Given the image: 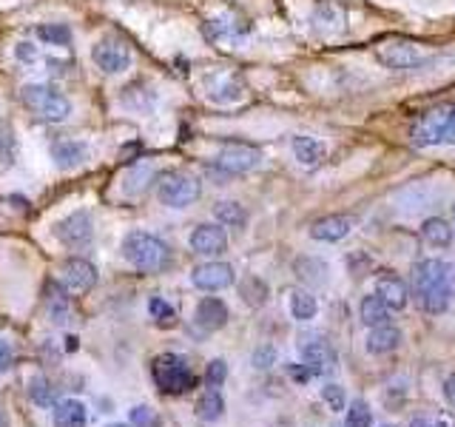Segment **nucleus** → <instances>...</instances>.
Returning <instances> with one entry per match:
<instances>
[{
  "instance_id": "f257e3e1",
  "label": "nucleus",
  "mask_w": 455,
  "mask_h": 427,
  "mask_svg": "<svg viewBox=\"0 0 455 427\" xmlns=\"http://www.w3.org/2000/svg\"><path fill=\"white\" fill-rule=\"evenodd\" d=\"M413 293L419 296V305L427 313H444L453 299L450 285V268L441 259H421L413 265Z\"/></svg>"
},
{
  "instance_id": "f03ea898",
  "label": "nucleus",
  "mask_w": 455,
  "mask_h": 427,
  "mask_svg": "<svg viewBox=\"0 0 455 427\" xmlns=\"http://www.w3.org/2000/svg\"><path fill=\"white\" fill-rule=\"evenodd\" d=\"M123 256L137 268V271H163L168 262H171V248L154 236V233H145V231H131L126 239H123Z\"/></svg>"
},
{
  "instance_id": "7ed1b4c3",
  "label": "nucleus",
  "mask_w": 455,
  "mask_h": 427,
  "mask_svg": "<svg viewBox=\"0 0 455 427\" xmlns=\"http://www.w3.org/2000/svg\"><path fill=\"white\" fill-rule=\"evenodd\" d=\"M20 100L29 111H34L40 120L46 123H63L68 120L71 114V103L51 86H43V83H29L20 89Z\"/></svg>"
},
{
  "instance_id": "20e7f679",
  "label": "nucleus",
  "mask_w": 455,
  "mask_h": 427,
  "mask_svg": "<svg viewBox=\"0 0 455 427\" xmlns=\"http://www.w3.org/2000/svg\"><path fill=\"white\" fill-rule=\"evenodd\" d=\"M424 57H427L424 46L416 40H407V37H387V40L376 43V60L387 69H396V71L416 69L424 63Z\"/></svg>"
},
{
  "instance_id": "39448f33",
  "label": "nucleus",
  "mask_w": 455,
  "mask_h": 427,
  "mask_svg": "<svg viewBox=\"0 0 455 427\" xmlns=\"http://www.w3.org/2000/svg\"><path fill=\"white\" fill-rule=\"evenodd\" d=\"M154 382L165 391V393H183L194 388V373L188 368V362L177 353H163L154 362Z\"/></svg>"
},
{
  "instance_id": "423d86ee",
  "label": "nucleus",
  "mask_w": 455,
  "mask_h": 427,
  "mask_svg": "<svg viewBox=\"0 0 455 427\" xmlns=\"http://www.w3.org/2000/svg\"><path fill=\"white\" fill-rule=\"evenodd\" d=\"M200 180L191 177V174H180V171H171V174H163L160 177V200L168 206V209H185L191 203L200 200Z\"/></svg>"
},
{
  "instance_id": "0eeeda50",
  "label": "nucleus",
  "mask_w": 455,
  "mask_h": 427,
  "mask_svg": "<svg viewBox=\"0 0 455 427\" xmlns=\"http://www.w3.org/2000/svg\"><path fill=\"white\" fill-rule=\"evenodd\" d=\"M450 111H453V106H439V109L424 111V114L413 123V129H410L413 143H416V146H424V149H430V146H444Z\"/></svg>"
},
{
  "instance_id": "6e6552de",
  "label": "nucleus",
  "mask_w": 455,
  "mask_h": 427,
  "mask_svg": "<svg viewBox=\"0 0 455 427\" xmlns=\"http://www.w3.org/2000/svg\"><path fill=\"white\" fill-rule=\"evenodd\" d=\"M91 60L97 63V69H103L106 74H123L131 69V49L117 40V37H103L94 43L91 49Z\"/></svg>"
},
{
  "instance_id": "1a4fd4ad",
  "label": "nucleus",
  "mask_w": 455,
  "mask_h": 427,
  "mask_svg": "<svg viewBox=\"0 0 455 427\" xmlns=\"http://www.w3.org/2000/svg\"><path fill=\"white\" fill-rule=\"evenodd\" d=\"M259 163H262V151L256 146H247V143H225L220 157H217V166L225 174H247Z\"/></svg>"
},
{
  "instance_id": "9d476101",
  "label": "nucleus",
  "mask_w": 455,
  "mask_h": 427,
  "mask_svg": "<svg viewBox=\"0 0 455 427\" xmlns=\"http://www.w3.org/2000/svg\"><path fill=\"white\" fill-rule=\"evenodd\" d=\"M54 236L68 245V248H80V245H88L91 236H94V222H91V214L88 211H74L68 214L66 219H60L54 225Z\"/></svg>"
},
{
  "instance_id": "9b49d317",
  "label": "nucleus",
  "mask_w": 455,
  "mask_h": 427,
  "mask_svg": "<svg viewBox=\"0 0 455 427\" xmlns=\"http://www.w3.org/2000/svg\"><path fill=\"white\" fill-rule=\"evenodd\" d=\"M299 351H302V365L310 371V376H327L336 368V353L324 339L302 342Z\"/></svg>"
},
{
  "instance_id": "f8f14e48",
  "label": "nucleus",
  "mask_w": 455,
  "mask_h": 427,
  "mask_svg": "<svg viewBox=\"0 0 455 427\" xmlns=\"http://www.w3.org/2000/svg\"><path fill=\"white\" fill-rule=\"evenodd\" d=\"M97 285V268L88 259H66L63 265V288L68 293H86Z\"/></svg>"
},
{
  "instance_id": "ddd939ff",
  "label": "nucleus",
  "mask_w": 455,
  "mask_h": 427,
  "mask_svg": "<svg viewBox=\"0 0 455 427\" xmlns=\"http://www.w3.org/2000/svg\"><path fill=\"white\" fill-rule=\"evenodd\" d=\"M191 282L200 291H223V288L233 285V268L225 265V262H205V265L194 268Z\"/></svg>"
},
{
  "instance_id": "4468645a",
  "label": "nucleus",
  "mask_w": 455,
  "mask_h": 427,
  "mask_svg": "<svg viewBox=\"0 0 455 427\" xmlns=\"http://www.w3.org/2000/svg\"><path fill=\"white\" fill-rule=\"evenodd\" d=\"M191 248L203 256H217L228 248V233L220 225H197L191 233Z\"/></svg>"
},
{
  "instance_id": "2eb2a0df",
  "label": "nucleus",
  "mask_w": 455,
  "mask_h": 427,
  "mask_svg": "<svg viewBox=\"0 0 455 427\" xmlns=\"http://www.w3.org/2000/svg\"><path fill=\"white\" fill-rule=\"evenodd\" d=\"M376 293L382 296V302H384L390 311H402V308L407 305V296H410L404 279L396 276V273H390V271L379 273V279H376Z\"/></svg>"
},
{
  "instance_id": "dca6fc26",
  "label": "nucleus",
  "mask_w": 455,
  "mask_h": 427,
  "mask_svg": "<svg viewBox=\"0 0 455 427\" xmlns=\"http://www.w3.org/2000/svg\"><path fill=\"white\" fill-rule=\"evenodd\" d=\"M350 231H353V219L344 216V214H330V216H324V219L310 225V236L319 239V242H339Z\"/></svg>"
},
{
  "instance_id": "f3484780",
  "label": "nucleus",
  "mask_w": 455,
  "mask_h": 427,
  "mask_svg": "<svg viewBox=\"0 0 455 427\" xmlns=\"http://www.w3.org/2000/svg\"><path fill=\"white\" fill-rule=\"evenodd\" d=\"M197 325L205 331V333H214L220 328H225L228 322V305L217 296H205L200 305H197Z\"/></svg>"
},
{
  "instance_id": "a211bd4d",
  "label": "nucleus",
  "mask_w": 455,
  "mask_h": 427,
  "mask_svg": "<svg viewBox=\"0 0 455 427\" xmlns=\"http://www.w3.org/2000/svg\"><path fill=\"white\" fill-rule=\"evenodd\" d=\"M51 157H54L57 169H77L88 157V146L80 140H57L51 146Z\"/></svg>"
},
{
  "instance_id": "6ab92c4d",
  "label": "nucleus",
  "mask_w": 455,
  "mask_h": 427,
  "mask_svg": "<svg viewBox=\"0 0 455 427\" xmlns=\"http://www.w3.org/2000/svg\"><path fill=\"white\" fill-rule=\"evenodd\" d=\"M46 308H48V316L54 325H66L68 316H71V299H68V291L60 288L57 282H51L46 288Z\"/></svg>"
},
{
  "instance_id": "aec40b11",
  "label": "nucleus",
  "mask_w": 455,
  "mask_h": 427,
  "mask_svg": "<svg viewBox=\"0 0 455 427\" xmlns=\"http://www.w3.org/2000/svg\"><path fill=\"white\" fill-rule=\"evenodd\" d=\"M399 342H402V331L384 322V325L370 328L367 351H370V353H390V351H396V348H399Z\"/></svg>"
},
{
  "instance_id": "412c9836",
  "label": "nucleus",
  "mask_w": 455,
  "mask_h": 427,
  "mask_svg": "<svg viewBox=\"0 0 455 427\" xmlns=\"http://www.w3.org/2000/svg\"><path fill=\"white\" fill-rule=\"evenodd\" d=\"M293 157L305 169H316L324 160V146L316 137H293Z\"/></svg>"
},
{
  "instance_id": "4be33fe9",
  "label": "nucleus",
  "mask_w": 455,
  "mask_h": 427,
  "mask_svg": "<svg viewBox=\"0 0 455 427\" xmlns=\"http://www.w3.org/2000/svg\"><path fill=\"white\" fill-rule=\"evenodd\" d=\"M208 97L214 103H233L242 97V86L233 74H217L211 83H208Z\"/></svg>"
},
{
  "instance_id": "5701e85b",
  "label": "nucleus",
  "mask_w": 455,
  "mask_h": 427,
  "mask_svg": "<svg viewBox=\"0 0 455 427\" xmlns=\"http://www.w3.org/2000/svg\"><path fill=\"white\" fill-rule=\"evenodd\" d=\"M421 236H424V242H430L433 248H447V245L453 242V225H450L447 219H441V216H430V219H424V225H421Z\"/></svg>"
},
{
  "instance_id": "b1692460",
  "label": "nucleus",
  "mask_w": 455,
  "mask_h": 427,
  "mask_svg": "<svg viewBox=\"0 0 455 427\" xmlns=\"http://www.w3.org/2000/svg\"><path fill=\"white\" fill-rule=\"evenodd\" d=\"M296 276L302 282H307L310 288H322L327 282V265L316 256H302V259H296Z\"/></svg>"
},
{
  "instance_id": "393cba45",
  "label": "nucleus",
  "mask_w": 455,
  "mask_h": 427,
  "mask_svg": "<svg viewBox=\"0 0 455 427\" xmlns=\"http://www.w3.org/2000/svg\"><path fill=\"white\" fill-rule=\"evenodd\" d=\"M54 425L57 427H86V405L83 402H60L54 408Z\"/></svg>"
},
{
  "instance_id": "a878e982",
  "label": "nucleus",
  "mask_w": 455,
  "mask_h": 427,
  "mask_svg": "<svg viewBox=\"0 0 455 427\" xmlns=\"http://www.w3.org/2000/svg\"><path fill=\"white\" fill-rule=\"evenodd\" d=\"M316 311H319V302H316V296L310 291H299V288L290 291V313H293V319L310 322L316 316Z\"/></svg>"
},
{
  "instance_id": "bb28decb",
  "label": "nucleus",
  "mask_w": 455,
  "mask_h": 427,
  "mask_svg": "<svg viewBox=\"0 0 455 427\" xmlns=\"http://www.w3.org/2000/svg\"><path fill=\"white\" fill-rule=\"evenodd\" d=\"M387 319H390V308L382 302V296H379V293L364 296V299H362V322H364L367 328L384 325Z\"/></svg>"
},
{
  "instance_id": "cd10ccee",
  "label": "nucleus",
  "mask_w": 455,
  "mask_h": 427,
  "mask_svg": "<svg viewBox=\"0 0 455 427\" xmlns=\"http://www.w3.org/2000/svg\"><path fill=\"white\" fill-rule=\"evenodd\" d=\"M223 411H225V402H223L220 391H217V388H208V391L203 393V399H200V419L217 422V419L223 416Z\"/></svg>"
},
{
  "instance_id": "c85d7f7f",
  "label": "nucleus",
  "mask_w": 455,
  "mask_h": 427,
  "mask_svg": "<svg viewBox=\"0 0 455 427\" xmlns=\"http://www.w3.org/2000/svg\"><path fill=\"white\" fill-rule=\"evenodd\" d=\"M37 37H40L46 46H68L71 29L63 26V23H43V26H37Z\"/></svg>"
},
{
  "instance_id": "c756f323",
  "label": "nucleus",
  "mask_w": 455,
  "mask_h": 427,
  "mask_svg": "<svg viewBox=\"0 0 455 427\" xmlns=\"http://www.w3.org/2000/svg\"><path fill=\"white\" fill-rule=\"evenodd\" d=\"M214 214H217V219L225 225V228H242L245 222H247V214H245V209L239 206V203H217V209H214Z\"/></svg>"
},
{
  "instance_id": "7c9ffc66",
  "label": "nucleus",
  "mask_w": 455,
  "mask_h": 427,
  "mask_svg": "<svg viewBox=\"0 0 455 427\" xmlns=\"http://www.w3.org/2000/svg\"><path fill=\"white\" fill-rule=\"evenodd\" d=\"M17 157V140H14V131L9 123L0 120V169H9Z\"/></svg>"
},
{
  "instance_id": "2f4dec72",
  "label": "nucleus",
  "mask_w": 455,
  "mask_h": 427,
  "mask_svg": "<svg viewBox=\"0 0 455 427\" xmlns=\"http://www.w3.org/2000/svg\"><path fill=\"white\" fill-rule=\"evenodd\" d=\"M242 296H245V302L247 305H253V308H259L265 299H267V285L259 279V276H247L245 282H242Z\"/></svg>"
},
{
  "instance_id": "473e14b6",
  "label": "nucleus",
  "mask_w": 455,
  "mask_h": 427,
  "mask_svg": "<svg viewBox=\"0 0 455 427\" xmlns=\"http://www.w3.org/2000/svg\"><path fill=\"white\" fill-rule=\"evenodd\" d=\"M29 399H31L34 405L51 408V402H54V391H51V385H48L43 376H34V379L29 382Z\"/></svg>"
},
{
  "instance_id": "72a5a7b5",
  "label": "nucleus",
  "mask_w": 455,
  "mask_h": 427,
  "mask_svg": "<svg viewBox=\"0 0 455 427\" xmlns=\"http://www.w3.org/2000/svg\"><path fill=\"white\" fill-rule=\"evenodd\" d=\"M373 425V416H370V408H367V402H353V408L347 411V422L344 427H370Z\"/></svg>"
},
{
  "instance_id": "f704fd0d",
  "label": "nucleus",
  "mask_w": 455,
  "mask_h": 427,
  "mask_svg": "<svg viewBox=\"0 0 455 427\" xmlns=\"http://www.w3.org/2000/svg\"><path fill=\"white\" fill-rule=\"evenodd\" d=\"M151 177H154V169H151V166H137V169L128 174V180H126V183H128V186H126V191H128V194H137L140 189H145V186H148V180H151Z\"/></svg>"
},
{
  "instance_id": "c9c22d12",
  "label": "nucleus",
  "mask_w": 455,
  "mask_h": 427,
  "mask_svg": "<svg viewBox=\"0 0 455 427\" xmlns=\"http://www.w3.org/2000/svg\"><path fill=\"white\" fill-rule=\"evenodd\" d=\"M148 311H151V316L160 322V325H171L174 319H177V313H174V308L163 299V296H154L151 302H148Z\"/></svg>"
},
{
  "instance_id": "e433bc0d",
  "label": "nucleus",
  "mask_w": 455,
  "mask_h": 427,
  "mask_svg": "<svg viewBox=\"0 0 455 427\" xmlns=\"http://www.w3.org/2000/svg\"><path fill=\"white\" fill-rule=\"evenodd\" d=\"M131 425L134 427H163V419L157 416V411L140 405V408L131 411Z\"/></svg>"
},
{
  "instance_id": "4c0bfd02",
  "label": "nucleus",
  "mask_w": 455,
  "mask_h": 427,
  "mask_svg": "<svg viewBox=\"0 0 455 427\" xmlns=\"http://www.w3.org/2000/svg\"><path fill=\"white\" fill-rule=\"evenodd\" d=\"M14 57H17L20 63L31 66V63H37V60H40V49H37L31 40H20V43L14 46Z\"/></svg>"
},
{
  "instance_id": "58836bf2",
  "label": "nucleus",
  "mask_w": 455,
  "mask_h": 427,
  "mask_svg": "<svg viewBox=\"0 0 455 427\" xmlns=\"http://www.w3.org/2000/svg\"><path fill=\"white\" fill-rule=\"evenodd\" d=\"M322 399L330 405L333 413H336V411H344V391H342L339 385H324V388H322Z\"/></svg>"
},
{
  "instance_id": "ea45409f",
  "label": "nucleus",
  "mask_w": 455,
  "mask_h": 427,
  "mask_svg": "<svg viewBox=\"0 0 455 427\" xmlns=\"http://www.w3.org/2000/svg\"><path fill=\"white\" fill-rule=\"evenodd\" d=\"M225 376H228V365L223 359H214V362L208 365V373H205L208 388H220V385L225 382Z\"/></svg>"
},
{
  "instance_id": "a19ab883",
  "label": "nucleus",
  "mask_w": 455,
  "mask_h": 427,
  "mask_svg": "<svg viewBox=\"0 0 455 427\" xmlns=\"http://www.w3.org/2000/svg\"><path fill=\"white\" fill-rule=\"evenodd\" d=\"M273 362H276V351H273L270 345H265V348H259V351L253 353V365H256L259 371H267Z\"/></svg>"
},
{
  "instance_id": "79ce46f5",
  "label": "nucleus",
  "mask_w": 455,
  "mask_h": 427,
  "mask_svg": "<svg viewBox=\"0 0 455 427\" xmlns=\"http://www.w3.org/2000/svg\"><path fill=\"white\" fill-rule=\"evenodd\" d=\"M11 359H14V351L6 339H0V373H6L11 368Z\"/></svg>"
},
{
  "instance_id": "37998d69",
  "label": "nucleus",
  "mask_w": 455,
  "mask_h": 427,
  "mask_svg": "<svg viewBox=\"0 0 455 427\" xmlns=\"http://www.w3.org/2000/svg\"><path fill=\"white\" fill-rule=\"evenodd\" d=\"M444 143L447 146H455V106L450 111V123H447V134H444Z\"/></svg>"
},
{
  "instance_id": "c03bdc74",
  "label": "nucleus",
  "mask_w": 455,
  "mask_h": 427,
  "mask_svg": "<svg viewBox=\"0 0 455 427\" xmlns=\"http://www.w3.org/2000/svg\"><path fill=\"white\" fill-rule=\"evenodd\" d=\"M444 396H447L450 405H455V373L447 376V382H444Z\"/></svg>"
},
{
  "instance_id": "a18cd8bd",
  "label": "nucleus",
  "mask_w": 455,
  "mask_h": 427,
  "mask_svg": "<svg viewBox=\"0 0 455 427\" xmlns=\"http://www.w3.org/2000/svg\"><path fill=\"white\" fill-rule=\"evenodd\" d=\"M290 373H293V379H299V382H307V379H310V371H307L305 365H302V368H296V365H293V368H290Z\"/></svg>"
},
{
  "instance_id": "49530a36",
  "label": "nucleus",
  "mask_w": 455,
  "mask_h": 427,
  "mask_svg": "<svg viewBox=\"0 0 455 427\" xmlns=\"http://www.w3.org/2000/svg\"><path fill=\"white\" fill-rule=\"evenodd\" d=\"M77 348H80L77 336H68V339H66V351H77Z\"/></svg>"
},
{
  "instance_id": "de8ad7c7",
  "label": "nucleus",
  "mask_w": 455,
  "mask_h": 427,
  "mask_svg": "<svg viewBox=\"0 0 455 427\" xmlns=\"http://www.w3.org/2000/svg\"><path fill=\"white\" fill-rule=\"evenodd\" d=\"M410 427H433V425H430V422H424V419H416Z\"/></svg>"
},
{
  "instance_id": "09e8293b",
  "label": "nucleus",
  "mask_w": 455,
  "mask_h": 427,
  "mask_svg": "<svg viewBox=\"0 0 455 427\" xmlns=\"http://www.w3.org/2000/svg\"><path fill=\"white\" fill-rule=\"evenodd\" d=\"M108 427H128V425H108Z\"/></svg>"
},
{
  "instance_id": "8fccbe9b",
  "label": "nucleus",
  "mask_w": 455,
  "mask_h": 427,
  "mask_svg": "<svg viewBox=\"0 0 455 427\" xmlns=\"http://www.w3.org/2000/svg\"><path fill=\"white\" fill-rule=\"evenodd\" d=\"M0 427H3V413H0Z\"/></svg>"
},
{
  "instance_id": "3c124183",
  "label": "nucleus",
  "mask_w": 455,
  "mask_h": 427,
  "mask_svg": "<svg viewBox=\"0 0 455 427\" xmlns=\"http://www.w3.org/2000/svg\"><path fill=\"white\" fill-rule=\"evenodd\" d=\"M384 427H393V425H384Z\"/></svg>"
}]
</instances>
